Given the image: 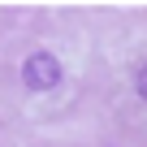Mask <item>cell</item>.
Instances as JSON below:
<instances>
[{
    "instance_id": "cell-1",
    "label": "cell",
    "mask_w": 147,
    "mask_h": 147,
    "mask_svg": "<svg viewBox=\"0 0 147 147\" xmlns=\"http://www.w3.org/2000/svg\"><path fill=\"white\" fill-rule=\"evenodd\" d=\"M22 82H26L30 91H52V87L61 82V61H56L52 52H30V56L22 61Z\"/></svg>"
},
{
    "instance_id": "cell-2",
    "label": "cell",
    "mask_w": 147,
    "mask_h": 147,
    "mask_svg": "<svg viewBox=\"0 0 147 147\" xmlns=\"http://www.w3.org/2000/svg\"><path fill=\"white\" fill-rule=\"evenodd\" d=\"M134 87H138V95H143V100H147V65H143V69H138V78H134Z\"/></svg>"
}]
</instances>
